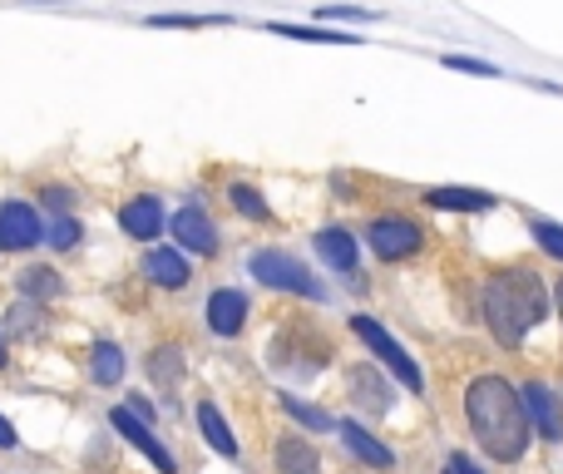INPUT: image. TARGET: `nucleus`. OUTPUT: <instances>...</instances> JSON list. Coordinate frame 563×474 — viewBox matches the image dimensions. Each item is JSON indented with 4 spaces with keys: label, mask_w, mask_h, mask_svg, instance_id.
I'll list each match as a JSON object with an SVG mask.
<instances>
[{
    "label": "nucleus",
    "mask_w": 563,
    "mask_h": 474,
    "mask_svg": "<svg viewBox=\"0 0 563 474\" xmlns=\"http://www.w3.org/2000/svg\"><path fill=\"white\" fill-rule=\"evenodd\" d=\"M425 203L430 207H444V213H489L499 198L484 193V188H425Z\"/></svg>",
    "instance_id": "nucleus-13"
},
{
    "label": "nucleus",
    "mask_w": 563,
    "mask_h": 474,
    "mask_svg": "<svg viewBox=\"0 0 563 474\" xmlns=\"http://www.w3.org/2000/svg\"><path fill=\"white\" fill-rule=\"evenodd\" d=\"M543 316H549V292H543L539 272L509 267V272L489 276V286H484V326L494 331L499 346H519Z\"/></svg>",
    "instance_id": "nucleus-2"
},
{
    "label": "nucleus",
    "mask_w": 563,
    "mask_h": 474,
    "mask_svg": "<svg viewBox=\"0 0 563 474\" xmlns=\"http://www.w3.org/2000/svg\"><path fill=\"white\" fill-rule=\"evenodd\" d=\"M351 331L361 336L365 346H371V356L385 365V371L395 375V381L405 385V391H410V395H420V391H425V375H420V365H415V356L405 351V346L395 341V336L385 331L381 321H371V316H365V312H356V316H351Z\"/></svg>",
    "instance_id": "nucleus-3"
},
{
    "label": "nucleus",
    "mask_w": 563,
    "mask_h": 474,
    "mask_svg": "<svg viewBox=\"0 0 563 474\" xmlns=\"http://www.w3.org/2000/svg\"><path fill=\"white\" fill-rule=\"evenodd\" d=\"M316 20H375L371 10H361V5H322L316 10Z\"/></svg>",
    "instance_id": "nucleus-27"
},
{
    "label": "nucleus",
    "mask_w": 563,
    "mask_h": 474,
    "mask_svg": "<svg viewBox=\"0 0 563 474\" xmlns=\"http://www.w3.org/2000/svg\"><path fill=\"white\" fill-rule=\"evenodd\" d=\"M227 198H233V207H237L243 217H252V223H267V213H272V207L262 203V193H257L252 183H233V193H227Z\"/></svg>",
    "instance_id": "nucleus-20"
},
{
    "label": "nucleus",
    "mask_w": 563,
    "mask_h": 474,
    "mask_svg": "<svg viewBox=\"0 0 563 474\" xmlns=\"http://www.w3.org/2000/svg\"><path fill=\"white\" fill-rule=\"evenodd\" d=\"M464 420H470L474 440L489 450V460H499V464L523 460L533 425H529V415H523L519 391H514L504 375L470 381V391H464Z\"/></svg>",
    "instance_id": "nucleus-1"
},
{
    "label": "nucleus",
    "mask_w": 563,
    "mask_h": 474,
    "mask_svg": "<svg viewBox=\"0 0 563 474\" xmlns=\"http://www.w3.org/2000/svg\"><path fill=\"white\" fill-rule=\"evenodd\" d=\"M529 233H533V242H539L543 252L559 257V262H563V223H549V217H533Z\"/></svg>",
    "instance_id": "nucleus-22"
},
{
    "label": "nucleus",
    "mask_w": 563,
    "mask_h": 474,
    "mask_svg": "<svg viewBox=\"0 0 563 474\" xmlns=\"http://www.w3.org/2000/svg\"><path fill=\"white\" fill-rule=\"evenodd\" d=\"M267 30L282 40H302V45H361V40L346 35V30H322V25H286V20H272Z\"/></svg>",
    "instance_id": "nucleus-18"
},
{
    "label": "nucleus",
    "mask_w": 563,
    "mask_h": 474,
    "mask_svg": "<svg viewBox=\"0 0 563 474\" xmlns=\"http://www.w3.org/2000/svg\"><path fill=\"white\" fill-rule=\"evenodd\" d=\"M148 375H158V381H178V375H183V361H178V351H168V346H164V351H154V356H148Z\"/></svg>",
    "instance_id": "nucleus-24"
},
{
    "label": "nucleus",
    "mask_w": 563,
    "mask_h": 474,
    "mask_svg": "<svg viewBox=\"0 0 563 474\" xmlns=\"http://www.w3.org/2000/svg\"><path fill=\"white\" fill-rule=\"evenodd\" d=\"M365 237H371V252L381 257V262H401V257H410V252H420L425 247V227L410 223V217H401V213L371 217Z\"/></svg>",
    "instance_id": "nucleus-5"
},
{
    "label": "nucleus",
    "mask_w": 563,
    "mask_h": 474,
    "mask_svg": "<svg viewBox=\"0 0 563 474\" xmlns=\"http://www.w3.org/2000/svg\"><path fill=\"white\" fill-rule=\"evenodd\" d=\"M89 371H94L99 385H114L119 375H124V351H119L114 341H94V361H89Z\"/></svg>",
    "instance_id": "nucleus-19"
},
{
    "label": "nucleus",
    "mask_w": 563,
    "mask_h": 474,
    "mask_svg": "<svg viewBox=\"0 0 563 474\" xmlns=\"http://www.w3.org/2000/svg\"><path fill=\"white\" fill-rule=\"evenodd\" d=\"M444 474H484V470H474V460H464V454H450V460H444Z\"/></svg>",
    "instance_id": "nucleus-28"
},
{
    "label": "nucleus",
    "mask_w": 563,
    "mask_h": 474,
    "mask_svg": "<svg viewBox=\"0 0 563 474\" xmlns=\"http://www.w3.org/2000/svg\"><path fill=\"white\" fill-rule=\"evenodd\" d=\"M173 237L188 247V252H198V257H213L217 252V227H213V217H207L198 203H188V207H178V213H173Z\"/></svg>",
    "instance_id": "nucleus-8"
},
{
    "label": "nucleus",
    "mask_w": 563,
    "mask_h": 474,
    "mask_svg": "<svg viewBox=\"0 0 563 474\" xmlns=\"http://www.w3.org/2000/svg\"><path fill=\"white\" fill-rule=\"evenodd\" d=\"M45 237V223L30 203H0V247H35Z\"/></svg>",
    "instance_id": "nucleus-9"
},
{
    "label": "nucleus",
    "mask_w": 563,
    "mask_h": 474,
    "mask_svg": "<svg viewBox=\"0 0 563 474\" xmlns=\"http://www.w3.org/2000/svg\"><path fill=\"white\" fill-rule=\"evenodd\" d=\"M49 242H55V247H75L79 242V223H75V217L59 213L55 223H49Z\"/></svg>",
    "instance_id": "nucleus-26"
},
{
    "label": "nucleus",
    "mask_w": 563,
    "mask_h": 474,
    "mask_svg": "<svg viewBox=\"0 0 563 474\" xmlns=\"http://www.w3.org/2000/svg\"><path fill=\"white\" fill-rule=\"evenodd\" d=\"M119 227H124L128 237H138V242H154L158 227H164V203L158 198H128L124 207H119Z\"/></svg>",
    "instance_id": "nucleus-11"
},
{
    "label": "nucleus",
    "mask_w": 563,
    "mask_h": 474,
    "mask_svg": "<svg viewBox=\"0 0 563 474\" xmlns=\"http://www.w3.org/2000/svg\"><path fill=\"white\" fill-rule=\"evenodd\" d=\"M553 296H559V316H563V276H559V286H553Z\"/></svg>",
    "instance_id": "nucleus-31"
},
{
    "label": "nucleus",
    "mask_w": 563,
    "mask_h": 474,
    "mask_svg": "<svg viewBox=\"0 0 563 474\" xmlns=\"http://www.w3.org/2000/svg\"><path fill=\"white\" fill-rule=\"evenodd\" d=\"M282 410L292 415V420H302V425H312V430H331V415L326 410H316V405H306V400H296V395H282Z\"/></svg>",
    "instance_id": "nucleus-21"
},
{
    "label": "nucleus",
    "mask_w": 563,
    "mask_h": 474,
    "mask_svg": "<svg viewBox=\"0 0 563 474\" xmlns=\"http://www.w3.org/2000/svg\"><path fill=\"white\" fill-rule=\"evenodd\" d=\"M312 242H316V252H322V262L336 267V272H356V262H361V247H356V237L346 233V227H322Z\"/></svg>",
    "instance_id": "nucleus-14"
},
{
    "label": "nucleus",
    "mask_w": 563,
    "mask_h": 474,
    "mask_svg": "<svg viewBox=\"0 0 563 474\" xmlns=\"http://www.w3.org/2000/svg\"><path fill=\"white\" fill-rule=\"evenodd\" d=\"M198 430H203V440L213 444L223 460H237V435L227 430V420L217 415V405L213 400H198Z\"/></svg>",
    "instance_id": "nucleus-15"
},
{
    "label": "nucleus",
    "mask_w": 563,
    "mask_h": 474,
    "mask_svg": "<svg viewBox=\"0 0 563 474\" xmlns=\"http://www.w3.org/2000/svg\"><path fill=\"white\" fill-rule=\"evenodd\" d=\"M15 440H20V435H15V425H10L5 415H0V450H15Z\"/></svg>",
    "instance_id": "nucleus-30"
},
{
    "label": "nucleus",
    "mask_w": 563,
    "mask_h": 474,
    "mask_svg": "<svg viewBox=\"0 0 563 474\" xmlns=\"http://www.w3.org/2000/svg\"><path fill=\"white\" fill-rule=\"evenodd\" d=\"M440 474H444V470H440Z\"/></svg>",
    "instance_id": "nucleus-33"
},
{
    "label": "nucleus",
    "mask_w": 563,
    "mask_h": 474,
    "mask_svg": "<svg viewBox=\"0 0 563 474\" xmlns=\"http://www.w3.org/2000/svg\"><path fill=\"white\" fill-rule=\"evenodd\" d=\"M144 272H148V282H158V286L188 282V262H183V252H173V247H154V252L144 257Z\"/></svg>",
    "instance_id": "nucleus-17"
},
{
    "label": "nucleus",
    "mask_w": 563,
    "mask_h": 474,
    "mask_svg": "<svg viewBox=\"0 0 563 474\" xmlns=\"http://www.w3.org/2000/svg\"><path fill=\"white\" fill-rule=\"evenodd\" d=\"M243 321H247V292H237V286H217V292L207 296V331L237 336Z\"/></svg>",
    "instance_id": "nucleus-10"
},
{
    "label": "nucleus",
    "mask_w": 563,
    "mask_h": 474,
    "mask_svg": "<svg viewBox=\"0 0 563 474\" xmlns=\"http://www.w3.org/2000/svg\"><path fill=\"white\" fill-rule=\"evenodd\" d=\"M109 425H114V430H119V435H124V440H128V444H134V450H138V454H144V460H148V464H154V470H158V474H178V464H173V454H168V450H164V440H158V435H154V430H148V420H138V415H134V410H128V405H119V410H114V415H109Z\"/></svg>",
    "instance_id": "nucleus-6"
},
{
    "label": "nucleus",
    "mask_w": 563,
    "mask_h": 474,
    "mask_svg": "<svg viewBox=\"0 0 563 474\" xmlns=\"http://www.w3.org/2000/svg\"><path fill=\"white\" fill-rule=\"evenodd\" d=\"M0 365H5V341H0Z\"/></svg>",
    "instance_id": "nucleus-32"
},
{
    "label": "nucleus",
    "mask_w": 563,
    "mask_h": 474,
    "mask_svg": "<svg viewBox=\"0 0 563 474\" xmlns=\"http://www.w3.org/2000/svg\"><path fill=\"white\" fill-rule=\"evenodd\" d=\"M154 25H213L203 15H154Z\"/></svg>",
    "instance_id": "nucleus-29"
},
{
    "label": "nucleus",
    "mask_w": 563,
    "mask_h": 474,
    "mask_svg": "<svg viewBox=\"0 0 563 474\" xmlns=\"http://www.w3.org/2000/svg\"><path fill=\"white\" fill-rule=\"evenodd\" d=\"M247 272H252L262 286H277V292H296V296H312V302H322V282H316V276L306 272L296 257L277 252V247L247 257Z\"/></svg>",
    "instance_id": "nucleus-4"
},
{
    "label": "nucleus",
    "mask_w": 563,
    "mask_h": 474,
    "mask_svg": "<svg viewBox=\"0 0 563 474\" xmlns=\"http://www.w3.org/2000/svg\"><path fill=\"white\" fill-rule=\"evenodd\" d=\"M316 470H322V454H316L302 435H286V440L277 444V474H316Z\"/></svg>",
    "instance_id": "nucleus-16"
},
{
    "label": "nucleus",
    "mask_w": 563,
    "mask_h": 474,
    "mask_svg": "<svg viewBox=\"0 0 563 474\" xmlns=\"http://www.w3.org/2000/svg\"><path fill=\"white\" fill-rule=\"evenodd\" d=\"M20 286H25L30 296H55L59 292V276L49 272V267H30V272H20Z\"/></svg>",
    "instance_id": "nucleus-23"
},
{
    "label": "nucleus",
    "mask_w": 563,
    "mask_h": 474,
    "mask_svg": "<svg viewBox=\"0 0 563 474\" xmlns=\"http://www.w3.org/2000/svg\"><path fill=\"white\" fill-rule=\"evenodd\" d=\"M336 430H341L346 450H351V454H356V460H365V464H371V470H391V464H395V454H391V450H385V444H381V440H375V435H371V430H365V425H361V420H336Z\"/></svg>",
    "instance_id": "nucleus-12"
},
{
    "label": "nucleus",
    "mask_w": 563,
    "mask_h": 474,
    "mask_svg": "<svg viewBox=\"0 0 563 474\" xmlns=\"http://www.w3.org/2000/svg\"><path fill=\"white\" fill-rule=\"evenodd\" d=\"M444 69H464V75H499V65H489V59H474V55H444L440 59Z\"/></svg>",
    "instance_id": "nucleus-25"
},
{
    "label": "nucleus",
    "mask_w": 563,
    "mask_h": 474,
    "mask_svg": "<svg viewBox=\"0 0 563 474\" xmlns=\"http://www.w3.org/2000/svg\"><path fill=\"white\" fill-rule=\"evenodd\" d=\"M519 400H523V415H529V425L543 435V440H563V405H559V395H553L549 385L529 381L519 391Z\"/></svg>",
    "instance_id": "nucleus-7"
}]
</instances>
